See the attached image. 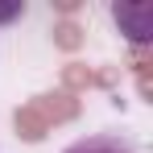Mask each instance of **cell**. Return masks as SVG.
Wrapping results in <instances>:
<instances>
[{"label":"cell","mask_w":153,"mask_h":153,"mask_svg":"<svg viewBox=\"0 0 153 153\" xmlns=\"http://www.w3.org/2000/svg\"><path fill=\"white\" fill-rule=\"evenodd\" d=\"M112 17H116V25H124V33L132 42L153 37V4H116Z\"/></svg>","instance_id":"obj_1"},{"label":"cell","mask_w":153,"mask_h":153,"mask_svg":"<svg viewBox=\"0 0 153 153\" xmlns=\"http://www.w3.org/2000/svg\"><path fill=\"white\" fill-rule=\"evenodd\" d=\"M66 153H137V145L128 137H116V132H95V137L66 145Z\"/></svg>","instance_id":"obj_2"},{"label":"cell","mask_w":153,"mask_h":153,"mask_svg":"<svg viewBox=\"0 0 153 153\" xmlns=\"http://www.w3.org/2000/svg\"><path fill=\"white\" fill-rule=\"evenodd\" d=\"M25 13V4L21 0H13V4H0V21H13V17H21Z\"/></svg>","instance_id":"obj_3"}]
</instances>
